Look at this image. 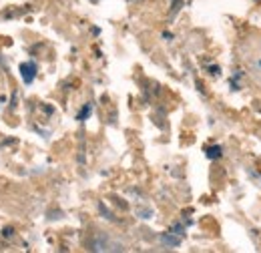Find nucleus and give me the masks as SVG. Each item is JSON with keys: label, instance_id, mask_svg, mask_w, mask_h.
<instances>
[{"label": "nucleus", "instance_id": "f257e3e1", "mask_svg": "<svg viewBox=\"0 0 261 253\" xmlns=\"http://www.w3.org/2000/svg\"><path fill=\"white\" fill-rule=\"evenodd\" d=\"M159 239H161V243H163L165 247H179L181 241H183V235H179V233H175V231H167Z\"/></svg>", "mask_w": 261, "mask_h": 253}, {"label": "nucleus", "instance_id": "f03ea898", "mask_svg": "<svg viewBox=\"0 0 261 253\" xmlns=\"http://www.w3.org/2000/svg\"><path fill=\"white\" fill-rule=\"evenodd\" d=\"M20 77L27 85H31L34 79H36V64L34 63H24L20 64Z\"/></svg>", "mask_w": 261, "mask_h": 253}, {"label": "nucleus", "instance_id": "7ed1b4c3", "mask_svg": "<svg viewBox=\"0 0 261 253\" xmlns=\"http://www.w3.org/2000/svg\"><path fill=\"white\" fill-rule=\"evenodd\" d=\"M223 155V149L219 145H213V147H207L205 149V157L207 159H219Z\"/></svg>", "mask_w": 261, "mask_h": 253}, {"label": "nucleus", "instance_id": "20e7f679", "mask_svg": "<svg viewBox=\"0 0 261 253\" xmlns=\"http://www.w3.org/2000/svg\"><path fill=\"white\" fill-rule=\"evenodd\" d=\"M91 113H93V105H85V107L81 109V113L76 115V119H79V121H87V119L91 117Z\"/></svg>", "mask_w": 261, "mask_h": 253}, {"label": "nucleus", "instance_id": "39448f33", "mask_svg": "<svg viewBox=\"0 0 261 253\" xmlns=\"http://www.w3.org/2000/svg\"><path fill=\"white\" fill-rule=\"evenodd\" d=\"M2 235H4V237H12V227H6V229L2 231Z\"/></svg>", "mask_w": 261, "mask_h": 253}, {"label": "nucleus", "instance_id": "423d86ee", "mask_svg": "<svg viewBox=\"0 0 261 253\" xmlns=\"http://www.w3.org/2000/svg\"><path fill=\"white\" fill-rule=\"evenodd\" d=\"M259 68H261V61H259Z\"/></svg>", "mask_w": 261, "mask_h": 253}]
</instances>
